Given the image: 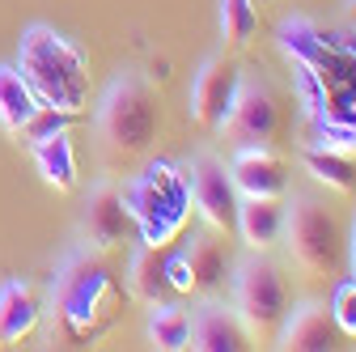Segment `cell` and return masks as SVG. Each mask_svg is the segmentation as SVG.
<instances>
[{
    "instance_id": "e0dca14e",
    "label": "cell",
    "mask_w": 356,
    "mask_h": 352,
    "mask_svg": "<svg viewBox=\"0 0 356 352\" xmlns=\"http://www.w3.org/2000/svg\"><path fill=\"white\" fill-rule=\"evenodd\" d=\"M34 157V170L42 174V183L51 191H72L76 187V149H72V131L56 127L47 136H38L26 145Z\"/></svg>"
},
{
    "instance_id": "277c9868",
    "label": "cell",
    "mask_w": 356,
    "mask_h": 352,
    "mask_svg": "<svg viewBox=\"0 0 356 352\" xmlns=\"http://www.w3.org/2000/svg\"><path fill=\"white\" fill-rule=\"evenodd\" d=\"M94 131L102 141V153L111 161H136L153 149L157 131H161V98L157 85L136 72V68H119L94 106Z\"/></svg>"
},
{
    "instance_id": "d4e9b609",
    "label": "cell",
    "mask_w": 356,
    "mask_h": 352,
    "mask_svg": "<svg viewBox=\"0 0 356 352\" xmlns=\"http://www.w3.org/2000/svg\"><path fill=\"white\" fill-rule=\"evenodd\" d=\"M165 280H170V293H178V297L195 293L191 263H187V255H183V250H170V255H165Z\"/></svg>"
},
{
    "instance_id": "3957f363",
    "label": "cell",
    "mask_w": 356,
    "mask_h": 352,
    "mask_svg": "<svg viewBox=\"0 0 356 352\" xmlns=\"http://www.w3.org/2000/svg\"><path fill=\"white\" fill-rule=\"evenodd\" d=\"M17 72L42 106L60 115H81L89 102V64L81 47L47 22H34L17 38Z\"/></svg>"
},
{
    "instance_id": "9a60e30c",
    "label": "cell",
    "mask_w": 356,
    "mask_h": 352,
    "mask_svg": "<svg viewBox=\"0 0 356 352\" xmlns=\"http://www.w3.org/2000/svg\"><path fill=\"white\" fill-rule=\"evenodd\" d=\"M284 230V200L280 195H242L234 234L246 242V250H272Z\"/></svg>"
},
{
    "instance_id": "30bf717a",
    "label": "cell",
    "mask_w": 356,
    "mask_h": 352,
    "mask_svg": "<svg viewBox=\"0 0 356 352\" xmlns=\"http://www.w3.org/2000/svg\"><path fill=\"white\" fill-rule=\"evenodd\" d=\"M242 85V68L238 60L229 56H208L191 81V94H187V111L191 119L204 127V131H216L220 123H225L229 106H234V94Z\"/></svg>"
},
{
    "instance_id": "44dd1931",
    "label": "cell",
    "mask_w": 356,
    "mask_h": 352,
    "mask_svg": "<svg viewBox=\"0 0 356 352\" xmlns=\"http://www.w3.org/2000/svg\"><path fill=\"white\" fill-rule=\"evenodd\" d=\"M301 161L309 170V179L323 183L327 191H339V195H352L356 191V153L327 149V145H305Z\"/></svg>"
},
{
    "instance_id": "cb8c5ba5",
    "label": "cell",
    "mask_w": 356,
    "mask_h": 352,
    "mask_svg": "<svg viewBox=\"0 0 356 352\" xmlns=\"http://www.w3.org/2000/svg\"><path fill=\"white\" fill-rule=\"evenodd\" d=\"M331 319H335L339 335L356 339V276L335 285V297H331Z\"/></svg>"
},
{
    "instance_id": "ba28073f",
    "label": "cell",
    "mask_w": 356,
    "mask_h": 352,
    "mask_svg": "<svg viewBox=\"0 0 356 352\" xmlns=\"http://www.w3.org/2000/svg\"><path fill=\"white\" fill-rule=\"evenodd\" d=\"M216 131L234 149H242V145L276 149L280 131H284V111H280V98L272 94V85L254 81V77H242L238 94H234V106H229L225 123H220Z\"/></svg>"
},
{
    "instance_id": "484cf974",
    "label": "cell",
    "mask_w": 356,
    "mask_h": 352,
    "mask_svg": "<svg viewBox=\"0 0 356 352\" xmlns=\"http://www.w3.org/2000/svg\"><path fill=\"white\" fill-rule=\"evenodd\" d=\"M348 259H352V272H356V216H352V238H348Z\"/></svg>"
},
{
    "instance_id": "2e32d148",
    "label": "cell",
    "mask_w": 356,
    "mask_h": 352,
    "mask_svg": "<svg viewBox=\"0 0 356 352\" xmlns=\"http://www.w3.org/2000/svg\"><path fill=\"white\" fill-rule=\"evenodd\" d=\"M183 255H187V263H191L195 293L216 297L220 289L229 285L234 263H229V255H225V242L216 238V230H200V234H191V242L183 246Z\"/></svg>"
},
{
    "instance_id": "4316f807",
    "label": "cell",
    "mask_w": 356,
    "mask_h": 352,
    "mask_svg": "<svg viewBox=\"0 0 356 352\" xmlns=\"http://www.w3.org/2000/svg\"><path fill=\"white\" fill-rule=\"evenodd\" d=\"M343 17H348V26L356 30V0H343Z\"/></svg>"
},
{
    "instance_id": "5b68a950",
    "label": "cell",
    "mask_w": 356,
    "mask_h": 352,
    "mask_svg": "<svg viewBox=\"0 0 356 352\" xmlns=\"http://www.w3.org/2000/svg\"><path fill=\"white\" fill-rule=\"evenodd\" d=\"M123 204L131 212L140 242L149 246H174V238L187 230L191 221V183H187V166L178 161H149L136 179L123 187Z\"/></svg>"
},
{
    "instance_id": "7a4b0ae2",
    "label": "cell",
    "mask_w": 356,
    "mask_h": 352,
    "mask_svg": "<svg viewBox=\"0 0 356 352\" xmlns=\"http://www.w3.org/2000/svg\"><path fill=\"white\" fill-rule=\"evenodd\" d=\"M123 285L111 268L106 250L94 246H76L64 255V263L56 268L47 305H51V335L60 344H94L98 335L111 331V323L123 310Z\"/></svg>"
},
{
    "instance_id": "6da1fadb",
    "label": "cell",
    "mask_w": 356,
    "mask_h": 352,
    "mask_svg": "<svg viewBox=\"0 0 356 352\" xmlns=\"http://www.w3.org/2000/svg\"><path fill=\"white\" fill-rule=\"evenodd\" d=\"M276 42L293 72L309 145L356 153V38L323 30L314 17H284Z\"/></svg>"
},
{
    "instance_id": "8fae6325",
    "label": "cell",
    "mask_w": 356,
    "mask_h": 352,
    "mask_svg": "<svg viewBox=\"0 0 356 352\" xmlns=\"http://www.w3.org/2000/svg\"><path fill=\"white\" fill-rule=\"evenodd\" d=\"M136 230L131 225V212L123 204V187L102 179L94 191L85 195V208H81V242L94 246V250H119L127 242V234Z\"/></svg>"
},
{
    "instance_id": "8992f818",
    "label": "cell",
    "mask_w": 356,
    "mask_h": 352,
    "mask_svg": "<svg viewBox=\"0 0 356 352\" xmlns=\"http://www.w3.org/2000/svg\"><path fill=\"white\" fill-rule=\"evenodd\" d=\"M284 250L293 259V268L305 280H335L343 272L348 259V238L335 221V212L314 200V195H297L293 204H284Z\"/></svg>"
},
{
    "instance_id": "52a82bcc",
    "label": "cell",
    "mask_w": 356,
    "mask_h": 352,
    "mask_svg": "<svg viewBox=\"0 0 356 352\" xmlns=\"http://www.w3.org/2000/svg\"><path fill=\"white\" fill-rule=\"evenodd\" d=\"M229 305L234 314L242 319L246 335L254 348L272 344L284 314H289V280L284 272L276 268L272 259H267V250H250L242 263H234L229 272Z\"/></svg>"
},
{
    "instance_id": "ffe728a7",
    "label": "cell",
    "mask_w": 356,
    "mask_h": 352,
    "mask_svg": "<svg viewBox=\"0 0 356 352\" xmlns=\"http://www.w3.org/2000/svg\"><path fill=\"white\" fill-rule=\"evenodd\" d=\"M38 111H42V102L34 98V90L17 72V64H0V127H5L13 141H22V131L34 123Z\"/></svg>"
},
{
    "instance_id": "4fadbf2b",
    "label": "cell",
    "mask_w": 356,
    "mask_h": 352,
    "mask_svg": "<svg viewBox=\"0 0 356 352\" xmlns=\"http://www.w3.org/2000/svg\"><path fill=\"white\" fill-rule=\"evenodd\" d=\"M187 348L195 352H242V348H254L242 319L234 314V305H220V301H204L200 310L191 314V339Z\"/></svg>"
},
{
    "instance_id": "603a6c76",
    "label": "cell",
    "mask_w": 356,
    "mask_h": 352,
    "mask_svg": "<svg viewBox=\"0 0 356 352\" xmlns=\"http://www.w3.org/2000/svg\"><path fill=\"white\" fill-rule=\"evenodd\" d=\"M259 34V9L254 0H220V42L234 51L250 47Z\"/></svg>"
},
{
    "instance_id": "7402d4cb",
    "label": "cell",
    "mask_w": 356,
    "mask_h": 352,
    "mask_svg": "<svg viewBox=\"0 0 356 352\" xmlns=\"http://www.w3.org/2000/svg\"><path fill=\"white\" fill-rule=\"evenodd\" d=\"M149 344L161 348V352H183L187 339H191V314L183 310V305H174V301H153L149 305Z\"/></svg>"
},
{
    "instance_id": "5bb4252c",
    "label": "cell",
    "mask_w": 356,
    "mask_h": 352,
    "mask_svg": "<svg viewBox=\"0 0 356 352\" xmlns=\"http://www.w3.org/2000/svg\"><path fill=\"white\" fill-rule=\"evenodd\" d=\"M229 174H234L238 195H284L289 191V166L272 149H259V145L234 149Z\"/></svg>"
},
{
    "instance_id": "d6986e66",
    "label": "cell",
    "mask_w": 356,
    "mask_h": 352,
    "mask_svg": "<svg viewBox=\"0 0 356 352\" xmlns=\"http://www.w3.org/2000/svg\"><path fill=\"white\" fill-rule=\"evenodd\" d=\"M165 255H170V246H149V242H140L136 250H131V259H127V293L136 297V301L153 305V301L170 297Z\"/></svg>"
},
{
    "instance_id": "ac0fdd59",
    "label": "cell",
    "mask_w": 356,
    "mask_h": 352,
    "mask_svg": "<svg viewBox=\"0 0 356 352\" xmlns=\"http://www.w3.org/2000/svg\"><path fill=\"white\" fill-rule=\"evenodd\" d=\"M42 305L34 297V289L22 276H5L0 280V344H17L38 327Z\"/></svg>"
},
{
    "instance_id": "9c48e42d",
    "label": "cell",
    "mask_w": 356,
    "mask_h": 352,
    "mask_svg": "<svg viewBox=\"0 0 356 352\" xmlns=\"http://www.w3.org/2000/svg\"><path fill=\"white\" fill-rule=\"evenodd\" d=\"M187 183H191V208L204 216V225L216 230L220 238H229L238 221V200H242L229 166L216 153H195L187 161Z\"/></svg>"
},
{
    "instance_id": "7c38bea8",
    "label": "cell",
    "mask_w": 356,
    "mask_h": 352,
    "mask_svg": "<svg viewBox=\"0 0 356 352\" xmlns=\"http://www.w3.org/2000/svg\"><path fill=\"white\" fill-rule=\"evenodd\" d=\"M335 339H339V327L331 319V305L323 297H305L284 314L272 344L284 352H327V348H335Z\"/></svg>"
}]
</instances>
